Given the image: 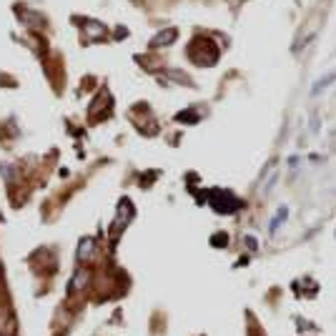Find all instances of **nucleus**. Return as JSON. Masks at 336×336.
<instances>
[{
	"instance_id": "obj_1",
	"label": "nucleus",
	"mask_w": 336,
	"mask_h": 336,
	"mask_svg": "<svg viewBox=\"0 0 336 336\" xmlns=\"http://www.w3.org/2000/svg\"><path fill=\"white\" fill-rule=\"evenodd\" d=\"M176 38H178V30H176V28H166V30H161V33L151 40V48H163V46H171Z\"/></svg>"
},
{
	"instance_id": "obj_2",
	"label": "nucleus",
	"mask_w": 336,
	"mask_h": 336,
	"mask_svg": "<svg viewBox=\"0 0 336 336\" xmlns=\"http://www.w3.org/2000/svg\"><path fill=\"white\" fill-rule=\"evenodd\" d=\"M93 246H96V241H93V239H83V241H80V246H78V259H80V261L91 259V256H93Z\"/></svg>"
},
{
	"instance_id": "obj_3",
	"label": "nucleus",
	"mask_w": 336,
	"mask_h": 336,
	"mask_svg": "<svg viewBox=\"0 0 336 336\" xmlns=\"http://www.w3.org/2000/svg\"><path fill=\"white\" fill-rule=\"evenodd\" d=\"M336 80V73H331V75H321L316 83H313V88H311V96H319L326 86H331V83Z\"/></svg>"
},
{
	"instance_id": "obj_4",
	"label": "nucleus",
	"mask_w": 336,
	"mask_h": 336,
	"mask_svg": "<svg viewBox=\"0 0 336 336\" xmlns=\"http://www.w3.org/2000/svg\"><path fill=\"white\" fill-rule=\"evenodd\" d=\"M86 281H88V274H86V271H78L75 279H73V281H71V286H68V291H71V293H75L78 288L86 286Z\"/></svg>"
},
{
	"instance_id": "obj_5",
	"label": "nucleus",
	"mask_w": 336,
	"mask_h": 336,
	"mask_svg": "<svg viewBox=\"0 0 336 336\" xmlns=\"http://www.w3.org/2000/svg\"><path fill=\"white\" fill-rule=\"evenodd\" d=\"M286 214H288V208H281V211H279V216H276L274 221H271V231H276V226H279V223L286 218Z\"/></svg>"
}]
</instances>
